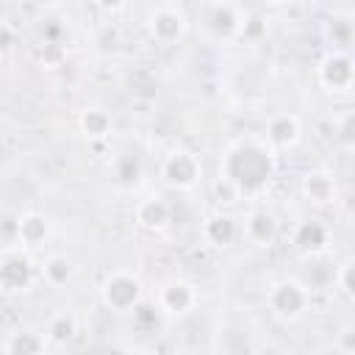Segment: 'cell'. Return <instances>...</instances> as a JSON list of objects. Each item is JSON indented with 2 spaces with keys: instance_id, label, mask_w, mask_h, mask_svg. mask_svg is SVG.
<instances>
[{
  "instance_id": "obj_12",
  "label": "cell",
  "mask_w": 355,
  "mask_h": 355,
  "mask_svg": "<svg viewBox=\"0 0 355 355\" xmlns=\"http://www.w3.org/2000/svg\"><path fill=\"white\" fill-rule=\"evenodd\" d=\"M302 194L313 205H330L336 200V180L324 169H313L302 178Z\"/></svg>"
},
{
  "instance_id": "obj_7",
  "label": "cell",
  "mask_w": 355,
  "mask_h": 355,
  "mask_svg": "<svg viewBox=\"0 0 355 355\" xmlns=\"http://www.w3.org/2000/svg\"><path fill=\"white\" fill-rule=\"evenodd\" d=\"M316 75H319V83H322L327 92H347V89L352 86V75H355V72H352V58H349L347 53L333 50V53H327V55L322 58Z\"/></svg>"
},
{
  "instance_id": "obj_22",
  "label": "cell",
  "mask_w": 355,
  "mask_h": 355,
  "mask_svg": "<svg viewBox=\"0 0 355 355\" xmlns=\"http://www.w3.org/2000/svg\"><path fill=\"white\" fill-rule=\"evenodd\" d=\"M214 191L219 194V202H233V200L239 197L236 186H233V183H227L225 178H216V183H214Z\"/></svg>"
},
{
  "instance_id": "obj_5",
  "label": "cell",
  "mask_w": 355,
  "mask_h": 355,
  "mask_svg": "<svg viewBox=\"0 0 355 355\" xmlns=\"http://www.w3.org/2000/svg\"><path fill=\"white\" fill-rule=\"evenodd\" d=\"M161 175L169 186L175 189H191L200 175H202V166H200V158L189 150H172L164 164H161Z\"/></svg>"
},
{
  "instance_id": "obj_19",
  "label": "cell",
  "mask_w": 355,
  "mask_h": 355,
  "mask_svg": "<svg viewBox=\"0 0 355 355\" xmlns=\"http://www.w3.org/2000/svg\"><path fill=\"white\" fill-rule=\"evenodd\" d=\"M72 263H69V258L67 255H50L47 261H44V266H42V275H44V280L53 286V288H58V286H67L69 280H72Z\"/></svg>"
},
{
  "instance_id": "obj_17",
  "label": "cell",
  "mask_w": 355,
  "mask_h": 355,
  "mask_svg": "<svg viewBox=\"0 0 355 355\" xmlns=\"http://www.w3.org/2000/svg\"><path fill=\"white\" fill-rule=\"evenodd\" d=\"M42 349H44V338L33 330H17L6 344L8 355H42Z\"/></svg>"
},
{
  "instance_id": "obj_6",
  "label": "cell",
  "mask_w": 355,
  "mask_h": 355,
  "mask_svg": "<svg viewBox=\"0 0 355 355\" xmlns=\"http://www.w3.org/2000/svg\"><path fill=\"white\" fill-rule=\"evenodd\" d=\"M103 300L108 308L114 311H133L141 300V283L130 275V272H114L105 283H103Z\"/></svg>"
},
{
  "instance_id": "obj_1",
  "label": "cell",
  "mask_w": 355,
  "mask_h": 355,
  "mask_svg": "<svg viewBox=\"0 0 355 355\" xmlns=\"http://www.w3.org/2000/svg\"><path fill=\"white\" fill-rule=\"evenodd\" d=\"M219 178L233 183L239 194L258 191L272 178V153L258 141H239L225 153Z\"/></svg>"
},
{
  "instance_id": "obj_2",
  "label": "cell",
  "mask_w": 355,
  "mask_h": 355,
  "mask_svg": "<svg viewBox=\"0 0 355 355\" xmlns=\"http://www.w3.org/2000/svg\"><path fill=\"white\" fill-rule=\"evenodd\" d=\"M244 14L247 11H241L233 3H202L197 8V22H200V28L208 39L230 42V39H239Z\"/></svg>"
},
{
  "instance_id": "obj_18",
  "label": "cell",
  "mask_w": 355,
  "mask_h": 355,
  "mask_svg": "<svg viewBox=\"0 0 355 355\" xmlns=\"http://www.w3.org/2000/svg\"><path fill=\"white\" fill-rule=\"evenodd\" d=\"M80 130L89 139H105L111 133V116L103 108H86L80 114Z\"/></svg>"
},
{
  "instance_id": "obj_24",
  "label": "cell",
  "mask_w": 355,
  "mask_h": 355,
  "mask_svg": "<svg viewBox=\"0 0 355 355\" xmlns=\"http://www.w3.org/2000/svg\"><path fill=\"white\" fill-rule=\"evenodd\" d=\"M349 128H352V114H347V116H344V128H341V139H344L347 144H349V139H352Z\"/></svg>"
},
{
  "instance_id": "obj_8",
  "label": "cell",
  "mask_w": 355,
  "mask_h": 355,
  "mask_svg": "<svg viewBox=\"0 0 355 355\" xmlns=\"http://www.w3.org/2000/svg\"><path fill=\"white\" fill-rule=\"evenodd\" d=\"M33 280V263L22 250H8L0 258V286L6 291H25Z\"/></svg>"
},
{
  "instance_id": "obj_23",
  "label": "cell",
  "mask_w": 355,
  "mask_h": 355,
  "mask_svg": "<svg viewBox=\"0 0 355 355\" xmlns=\"http://www.w3.org/2000/svg\"><path fill=\"white\" fill-rule=\"evenodd\" d=\"M355 333H352V327H344L341 333H338V347H341V352L344 355H352L355 352Z\"/></svg>"
},
{
  "instance_id": "obj_9",
  "label": "cell",
  "mask_w": 355,
  "mask_h": 355,
  "mask_svg": "<svg viewBox=\"0 0 355 355\" xmlns=\"http://www.w3.org/2000/svg\"><path fill=\"white\" fill-rule=\"evenodd\" d=\"M197 305V288L189 280H169L158 291V311L169 316L189 313Z\"/></svg>"
},
{
  "instance_id": "obj_4",
  "label": "cell",
  "mask_w": 355,
  "mask_h": 355,
  "mask_svg": "<svg viewBox=\"0 0 355 355\" xmlns=\"http://www.w3.org/2000/svg\"><path fill=\"white\" fill-rule=\"evenodd\" d=\"M147 22H150L153 39H158L161 44H172V42L180 39V36L186 33V28H189L186 11H183L180 6H175V3H164V6L153 8Z\"/></svg>"
},
{
  "instance_id": "obj_16",
  "label": "cell",
  "mask_w": 355,
  "mask_h": 355,
  "mask_svg": "<svg viewBox=\"0 0 355 355\" xmlns=\"http://www.w3.org/2000/svg\"><path fill=\"white\" fill-rule=\"evenodd\" d=\"M294 244L305 252H319L327 247V227L319 222H302L294 233Z\"/></svg>"
},
{
  "instance_id": "obj_10",
  "label": "cell",
  "mask_w": 355,
  "mask_h": 355,
  "mask_svg": "<svg viewBox=\"0 0 355 355\" xmlns=\"http://www.w3.org/2000/svg\"><path fill=\"white\" fill-rule=\"evenodd\" d=\"M241 236L255 247H269L277 239V216L266 208H252L244 219Z\"/></svg>"
},
{
  "instance_id": "obj_3",
  "label": "cell",
  "mask_w": 355,
  "mask_h": 355,
  "mask_svg": "<svg viewBox=\"0 0 355 355\" xmlns=\"http://www.w3.org/2000/svg\"><path fill=\"white\" fill-rule=\"evenodd\" d=\"M308 300H311L308 288H305L300 280H294V277H283V280H277V283L266 291V305H269V311H272L277 319H286V322L302 316L305 308H308Z\"/></svg>"
},
{
  "instance_id": "obj_26",
  "label": "cell",
  "mask_w": 355,
  "mask_h": 355,
  "mask_svg": "<svg viewBox=\"0 0 355 355\" xmlns=\"http://www.w3.org/2000/svg\"><path fill=\"white\" fill-rule=\"evenodd\" d=\"M133 355H153V352H133Z\"/></svg>"
},
{
  "instance_id": "obj_11",
  "label": "cell",
  "mask_w": 355,
  "mask_h": 355,
  "mask_svg": "<svg viewBox=\"0 0 355 355\" xmlns=\"http://www.w3.org/2000/svg\"><path fill=\"white\" fill-rule=\"evenodd\" d=\"M297 139H300V119L294 114H275L266 122V141L275 150L291 147V144H297Z\"/></svg>"
},
{
  "instance_id": "obj_21",
  "label": "cell",
  "mask_w": 355,
  "mask_h": 355,
  "mask_svg": "<svg viewBox=\"0 0 355 355\" xmlns=\"http://www.w3.org/2000/svg\"><path fill=\"white\" fill-rule=\"evenodd\" d=\"M336 283H338V288H341V294L344 297H352V261H347L336 275Z\"/></svg>"
},
{
  "instance_id": "obj_13",
  "label": "cell",
  "mask_w": 355,
  "mask_h": 355,
  "mask_svg": "<svg viewBox=\"0 0 355 355\" xmlns=\"http://www.w3.org/2000/svg\"><path fill=\"white\" fill-rule=\"evenodd\" d=\"M50 236V219L44 214H25L17 219V241L28 250H36Z\"/></svg>"
},
{
  "instance_id": "obj_15",
  "label": "cell",
  "mask_w": 355,
  "mask_h": 355,
  "mask_svg": "<svg viewBox=\"0 0 355 355\" xmlns=\"http://www.w3.org/2000/svg\"><path fill=\"white\" fill-rule=\"evenodd\" d=\"M136 222L147 230H161L169 222V205L161 197H147L136 205Z\"/></svg>"
},
{
  "instance_id": "obj_25",
  "label": "cell",
  "mask_w": 355,
  "mask_h": 355,
  "mask_svg": "<svg viewBox=\"0 0 355 355\" xmlns=\"http://www.w3.org/2000/svg\"><path fill=\"white\" fill-rule=\"evenodd\" d=\"M252 355H283V352L275 349V347H266V349H258V352H252Z\"/></svg>"
},
{
  "instance_id": "obj_14",
  "label": "cell",
  "mask_w": 355,
  "mask_h": 355,
  "mask_svg": "<svg viewBox=\"0 0 355 355\" xmlns=\"http://www.w3.org/2000/svg\"><path fill=\"white\" fill-rule=\"evenodd\" d=\"M239 233H241V230H239L236 219L227 216V214H214V216H208L205 225H202V239H205L208 244H214V247H227V244H233Z\"/></svg>"
},
{
  "instance_id": "obj_20",
  "label": "cell",
  "mask_w": 355,
  "mask_h": 355,
  "mask_svg": "<svg viewBox=\"0 0 355 355\" xmlns=\"http://www.w3.org/2000/svg\"><path fill=\"white\" fill-rule=\"evenodd\" d=\"M75 330H78V324H75V319H72L69 313H55V316L47 322L44 341H50V344H67V341H72Z\"/></svg>"
}]
</instances>
